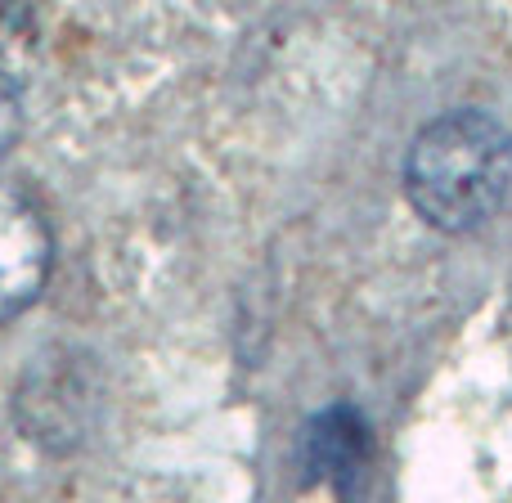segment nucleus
<instances>
[{"mask_svg":"<svg viewBox=\"0 0 512 503\" xmlns=\"http://www.w3.org/2000/svg\"><path fill=\"white\" fill-rule=\"evenodd\" d=\"M512 194V131L486 108H450L409 140L405 198L436 234H472Z\"/></svg>","mask_w":512,"mask_h":503,"instance_id":"obj_1","label":"nucleus"},{"mask_svg":"<svg viewBox=\"0 0 512 503\" xmlns=\"http://www.w3.org/2000/svg\"><path fill=\"white\" fill-rule=\"evenodd\" d=\"M54 270V230L41 203L14 180H0V324L41 301Z\"/></svg>","mask_w":512,"mask_h":503,"instance_id":"obj_2","label":"nucleus"}]
</instances>
